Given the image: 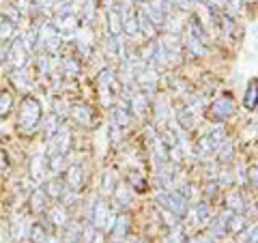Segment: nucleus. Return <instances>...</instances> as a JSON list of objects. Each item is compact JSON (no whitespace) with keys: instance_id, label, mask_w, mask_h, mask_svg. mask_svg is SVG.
<instances>
[{"instance_id":"79ce46f5","label":"nucleus","mask_w":258,"mask_h":243,"mask_svg":"<svg viewBox=\"0 0 258 243\" xmlns=\"http://www.w3.org/2000/svg\"><path fill=\"white\" fill-rule=\"evenodd\" d=\"M62 69H64V74H67L69 78H76L78 76V62L74 58H62Z\"/></svg>"},{"instance_id":"c756f323","label":"nucleus","mask_w":258,"mask_h":243,"mask_svg":"<svg viewBox=\"0 0 258 243\" xmlns=\"http://www.w3.org/2000/svg\"><path fill=\"white\" fill-rule=\"evenodd\" d=\"M157 48H160V41H155V39H150L148 44L142 48V54H140V58L144 60V62H150V60H155V54H157Z\"/></svg>"},{"instance_id":"8fccbe9b","label":"nucleus","mask_w":258,"mask_h":243,"mask_svg":"<svg viewBox=\"0 0 258 243\" xmlns=\"http://www.w3.org/2000/svg\"><path fill=\"white\" fill-rule=\"evenodd\" d=\"M13 4H16V9H18L20 13H24L28 6H30V0H13Z\"/></svg>"},{"instance_id":"a18cd8bd","label":"nucleus","mask_w":258,"mask_h":243,"mask_svg":"<svg viewBox=\"0 0 258 243\" xmlns=\"http://www.w3.org/2000/svg\"><path fill=\"white\" fill-rule=\"evenodd\" d=\"M155 120H157V123L166 120V106H164L162 102H157V104H155Z\"/></svg>"},{"instance_id":"bb28decb","label":"nucleus","mask_w":258,"mask_h":243,"mask_svg":"<svg viewBox=\"0 0 258 243\" xmlns=\"http://www.w3.org/2000/svg\"><path fill=\"white\" fill-rule=\"evenodd\" d=\"M243 198L239 192H228V196H226V209L228 211H232V213H243Z\"/></svg>"},{"instance_id":"a19ab883","label":"nucleus","mask_w":258,"mask_h":243,"mask_svg":"<svg viewBox=\"0 0 258 243\" xmlns=\"http://www.w3.org/2000/svg\"><path fill=\"white\" fill-rule=\"evenodd\" d=\"M20 18H22V13L16 9V4L11 2V4L4 9V20H6V22H11V24H18Z\"/></svg>"},{"instance_id":"58836bf2","label":"nucleus","mask_w":258,"mask_h":243,"mask_svg":"<svg viewBox=\"0 0 258 243\" xmlns=\"http://www.w3.org/2000/svg\"><path fill=\"white\" fill-rule=\"evenodd\" d=\"M13 37H16V24L4 20V22L0 24V41H11Z\"/></svg>"},{"instance_id":"412c9836","label":"nucleus","mask_w":258,"mask_h":243,"mask_svg":"<svg viewBox=\"0 0 258 243\" xmlns=\"http://www.w3.org/2000/svg\"><path fill=\"white\" fill-rule=\"evenodd\" d=\"M46 194H48L50 198L60 200L64 194H67V190H64V183H62V181H58V178H52V181L46 183Z\"/></svg>"},{"instance_id":"7ed1b4c3","label":"nucleus","mask_w":258,"mask_h":243,"mask_svg":"<svg viewBox=\"0 0 258 243\" xmlns=\"http://www.w3.org/2000/svg\"><path fill=\"white\" fill-rule=\"evenodd\" d=\"M114 220H116V216H112L110 206H108L106 200H95V204H92V226L97 228V230H112L114 226Z\"/></svg>"},{"instance_id":"f8f14e48","label":"nucleus","mask_w":258,"mask_h":243,"mask_svg":"<svg viewBox=\"0 0 258 243\" xmlns=\"http://www.w3.org/2000/svg\"><path fill=\"white\" fill-rule=\"evenodd\" d=\"M183 46L188 48V52H192L194 56H204V54H206V46H204V41H202V39H198L196 34H192V32H185V37H183Z\"/></svg>"},{"instance_id":"423d86ee","label":"nucleus","mask_w":258,"mask_h":243,"mask_svg":"<svg viewBox=\"0 0 258 243\" xmlns=\"http://www.w3.org/2000/svg\"><path fill=\"white\" fill-rule=\"evenodd\" d=\"M95 84H97V92H99V97H102V104L106 106H110L112 104V86H114V74L110 69H102L97 74L95 78Z\"/></svg>"},{"instance_id":"de8ad7c7","label":"nucleus","mask_w":258,"mask_h":243,"mask_svg":"<svg viewBox=\"0 0 258 243\" xmlns=\"http://www.w3.org/2000/svg\"><path fill=\"white\" fill-rule=\"evenodd\" d=\"M129 183H132L136 190H140V192H142V188H144V181H142V176L138 172H134L132 176H129Z\"/></svg>"},{"instance_id":"37998d69","label":"nucleus","mask_w":258,"mask_h":243,"mask_svg":"<svg viewBox=\"0 0 258 243\" xmlns=\"http://www.w3.org/2000/svg\"><path fill=\"white\" fill-rule=\"evenodd\" d=\"M37 62H39V74L41 76H48L50 74V54H39V58H37Z\"/></svg>"},{"instance_id":"6e6d98bb","label":"nucleus","mask_w":258,"mask_h":243,"mask_svg":"<svg viewBox=\"0 0 258 243\" xmlns=\"http://www.w3.org/2000/svg\"><path fill=\"white\" fill-rule=\"evenodd\" d=\"M4 58H6V52L2 50V41H0V62H2Z\"/></svg>"},{"instance_id":"49530a36","label":"nucleus","mask_w":258,"mask_h":243,"mask_svg":"<svg viewBox=\"0 0 258 243\" xmlns=\"http://www.w3.org/2000/svg\"><path fill=\"white\" fill-rule=\"evenodd\" d=\"M232 170H222L220 172V183L222 185H232Z\"/></svg>"},{"instance_id":"f03ea898","label":"nucleus","mask_w":258,"mask_h":243,"mask_svg":"<svg viewBox=\"0 0 258 243\" xmlns=\"http://www.w3.org/2000/svg\"><path fill=\"white\" fill-rule=\"evenodd\" d=\"M157 202L162 204L164 211L172 213L176 218H185L188 216V198L181 192H172V190H160L157 192Z\"/></svg>"},{"instance_id":"aec40b11","label":"nucleus","mask_w":258,"mask_h":243,"mask_svg":"<svg viewBox=\"0 0 258 243\" xmlns=\"http://www.w3.org/2000/svg\"><path fill=\"white\" fill-rule=\"evenodd\" d=\"M46 190L43 188H37L30 194V211L32 213H41L43 209H46Z\"/></svg>"},{"instance_id":"13d9d810","label":"nucleus","mask_w":258,"mask_h":243,"mask_svg":"<svg viewBox=\"0 0 258 243\" xmlns=\"http://www.w3.org/2000/svg\"><path fill=\"white\" fill-rule=\"evenodd\" d=\"M48 243H60V241L56 239V237H50V239H48Z\"/></svg>"},{"instance_id":"a211bd4d","label":"nucleus","mask_w":258,"mask_h":243,"mask_svg":"<svg viewBox=\"0 0 258 243\" xmlns=\"http://www.w3.org/2000/svg\"><path fill=\"white\" fill-rule=\"evenodd\" d=\"M228 232H232V234H239L243 232L248 228V218L243 216V213H232L230 220H228Z\"/></svg>"},{"instance_id":"6e6552de","label":"nucleus","mask_w":258,"mask_h":243,"mask_svg":"<svg viewBox=\"0 0 258 243\" xmlns=\"http://www.w3.org/2000/svg\"><path fill=\"white\" fill-rule=\"evenodd\" d=\"M52 24L56 26L60 37H71V34L78 32V18L76 13H69V16H54Z\"/></svg>"},{"instance_id":"0eeeda50","label":"nucleus","mask_w":258,"mask_h":243,"mask_svg":"<svg viewBox=\"0 0 258 243\" xmlns=\"http://www.w3.org/2000/svg\"><path fill=\"white\" fill-rule=\"evenodd\" d=\"M118 13H120V20H123V32H127L129 37H138V34H140L138 13L132 11V2L118 6Z\"/></svg>"},{"instance_id":"603ef678","label":"nucleus","mask_w":258,"mask_h":243,"mask_svg":"<svg viewBox=\"0 0 258 243\" xmlns=\"http://www.w3.org/2000/svg\"><path fill=\"white\" fill-rule=\"evenodd\" d=\"M6 168H9V160H6V155H4L2 148H0V172H4Z\"/></svg>"},{"instance_id":"c03bdc74","label":"nucleus","mask_w":258,"mask_h":243,"mask_svg":"<svg viewBox=\"0 0 258 243\" xmlns=\"http://www.w3.org/2000/svg\"><path fill=\"white\" fill-rule=\"evenodd\" d=\"M248 183L254 190H258V166H250L248 168Z\"/></svg>"},{"instance_id":"6ab92c4d","label":"nucleus","mask_w":258,"mask_h":243,"mask_svg":"<svg viewBox=\"0 0 258 243\" xmlns=\"http://www.w3.org/2000/svg\"><path fill=\"white\" fill-rule=\"evenodd\" d=\"M258 106V84L252 80L250 86L246 88V97H243V108L246 110H254Z\"/></svg>"},{"instance_id":"9d476101","label":"nucleus","mask_w":258,"mask_h":243,"mask_svg":"<svg viewBox=\"0 0 258 243\" xmlns=\"http://www.w3.org/2000/svg\"><path fill=\"white\" fill-rule=\"evenodd\" d=\"M110 234H112V239L116 241V243H118V241H123L127 234H129V216H127V213H118V216H116Z\"/></svg>"},{"instance_id":"864d4df0","label":"nucleus","mask_w":258,"mask_h":243,"mask_svg":"<svg viewBox=\"0 0 258 243\" xmlns=\"http://www.w3.org/2000/svg\"><path fill=\"white\" fill-rule=\"evenodd\" d=\"M218 188H220V183H206V196H213V194H218Z\"/></svg>"},{"instance_id":"ddd939ff","label":"nucleus","mask_w":258,"mask_h":243,"mask_svg":"<svg viewBox=\"0 0 258 243\" xmlns=\"http://www.w3.org/2000/svg\"><path fill=\"white\" fill-rule=\"evenodd\" d=\"M129 108H132V112L136 114V116L142 118L146 114V108H148V95L146 92H136V95L132 97V102H129Z\"/></svg>"},{"instance_id":"09e8293b","label":"nucleus","mask_w":258,"mask_h":243,"mask_svg":"<svg viewBox=\"0 0 258 243\" xmlns=\"http://www.w3.org/2000/svg\"><path fill=\"white\" fill-rule=\"evenodd\" d=\"M120 140V127H116V125H110V142L112 144H116V142Z\"/></svg>"},{"instance_id":"e433bc0d","label":"nucleus","mask_w":258,"mask_h":243,"mask_svg":"<svg viewBox=\"0 0 258 243\" xmlns=\"http://www.w3.org/2000/svg\"><path fill=\"white\" fill-rule=\"evenodd\" d=\"M43 127H46L48 140H52V138H54V134L58 132V127H60V120L56 118V116H48V120H43Z\"/></svg>"},{"instance_id":"4468645a","label":"nucleus","mask_w":258,"mask_h":243,"mask_svg":"<svg viewBox=\"0 0 258 243\" xmlns=\"http://www.w3.org/2000/svg\"><path fill=\"white\" fill-rule=\"evenodd\" d=\"M138 26H140V32L144 34L148 39H155L157 37V26L153 24V20H150L144 11H138Z\"/></svg>"},{"instance_id":"9b49d317","label":"nucleus","mask_w":258,"mask_h":243,"mask_svg":"<svg viewBox=\"0 0 258 243\" xmlns=\"http://www.w3.org/2000/svg\"><path fill=\"white\" fill-rule=\"evenodd\" d=\"M108 56L114 60L125 58V46H123L120 34H110V37H108Z\"/></svg>"},{"instance_id":"cd10ccee","label":"nucleus","mask_w":258,"mask_h":243,"mask_svg":"<svg viewBox=\"0 0 258 243\" xmlns=\"http://www.w3.org/2000/svg\"><path fill=\"white\" fill-rule=\"evenodd\" d=\"M13 108V95L9 90H0V118H6Z\"/></svg>"},{"instance_id":"b1692460","label":"nucleus","mask_w":258,"mask_h":243,"mask_svg":"<svg viewBox=\"0 0 258 243\" xmlns=\"http://www.w3.org/2000/svg\"><path fill=\"white\" fill-rule=\"evenodd\" d=\"M50 220H52V224L58 226V228L67 226V220H69L67 209H64L62 204H60V206H52V209H50Z\"/></svg>"},{"instance_id":"a878e982","label":"nucleus","mask_w":258,"mask_h":243,"mask_svg":"<svg viewBox=\"0 0 258 243\" xmlns=\"http://www.w3.org/2000/svg\"><path fill=\"white\" fill-rule=\"evenodd\" d=\"M82 166H71L69 170H67V185L71 190H80V185H82Z\"/></svg>"},{"instance_id":"f257e3e1","label":"nucleus","mask_w":258,"mask_h":243,"mask_svg":"<svg viewBox=\"0 0 258 243\" xmlns=\"http://www.w3.org/2000/svg\"><path fill=\"white\" fill-rule=\"evenodd\" d=\"M39 123H41V104L34 97L26 95L24 102H22V108H20V116H18L20 130L30 134V132L37 130Z\"/></svg>"},{"instance_id":"20e7f679","label":"nucleus","mask_w":258,"mask_h":243,"mask_svg":"<svg viewBox=\"0 0 258 243\" xmlns=\"http://www.w3.org/2000/svg\"><path fill=\"white\" fill-rule=\"evenodd\" d=\"M232 114H234V99L230 95H222L209 106V118L213 123H222Z\"/></svg>"},{"instance_id":"4c0bfd02","label":"nucleus","mask_w":258,"mask_h":243,"mask_svg":"<svg viewBox=\"0 0 258 243\" xmlns=\"http://www.w3.org/2000/svg\"><path fill=\"white\" fill-rule=\"evenodd\" d=\"M222 151H220V164H230L232 162V153H234V146H232V142H224V144L220 146Z\"/></svg>"},{"instance_id":"72a5a7b5","label":"nucleus","mask_w":258,"mask_h":243,"mask_svg":"<svg viewBox=\"0 0 258 243\" xmlns=\"http://www.w3.org/2000/svg\"><path fill=\"white\" fill-rule=\"evenodd\" d=\"M28 239H30L32 243H48V232L46 230H43V226L41 224H32V228H30V237H28Z\"/></svg>"},{"instance_id":"7c9ffc66","label":"nucleus","mask_w":258,"mask_h":243,"mask_svg":"<svg viewBox=\"0 0 258 243\" xmlns=\"http://www.w3.org/2000/svg\"><path fill=\"white\" fill-rule=\"evenodd\" d=\"M9 78H11V82L16 84V86H18L22 92H26V90H28V80H26L24 69H16V71H13V74H11Z\"/></svg>"},{"instance_id":"39448f33","label":"nucleus","mask_w":258,"mask_h":243,"mask_svg":"<svg viewBox=\"0 0 258 243\" xmlns=\"http://www.w3.org/2000/svg\"><path fill=\"white\" fill-rule=\"evenodd\" d=\"M28 52H30V50L26 48L24 39H22V37H13L11 39V46H9V52H6L9 65L13 69H24L26 62H28Z\"/></svg>"},{"instance_id":"f3484780","label":"nucleus","mask_w":258,"mask_h":243,"mask_svg":"<svg viewBox=\"0 0 258 243\" xmlns=\"http://www.w3.org/2000/svg\"><path fill=\"white\" fill-rule=\"evenodd\" d=\"M11 237L16 239V241H24L26 237H30V228H28L24 218H18L11 224Z\"/></svg>"},{"instance_id":"dca6fc26","label":"nucleus","mask_w":258,"mask_h":243,"mask_svg":"<svg viewBox=\"0 0 258 243\" xmlns=\"http://www.w3.org/2000/svg\"><path fill=\"white\" fill-rule=\"evenodd\" d=\"M112 123L120 127V130H127L129 123H132V116H129V108H123V106H114L112 108Z\"/></svg>"},{"instance_id":"f704fd0d","label":"nucleus","mask_w":258,"mask_h":243,"mask_svg":"<svg viewBox=\"0 0 258 243\" xmlns=\"http://www.w3.org/2000/svg\"><path fill=\"white\" fill-rule=\"evenodd\" d=\"M102 190L106 192V194H112V192L116 190V176H114V172H112V170H106V172H104Z\"/></svg>"},{"instance_id":"ea45409f","label":"nucleus","mask_w":258,"mask_h":243,"mask_svg":"<svg viewBox=\"0 0 258 243\" xmlns=\"http://www.w3.org/2000/svg\"><path fill=\"white\" fill-rule=\"evenodd\" d=\"M114 198H116L123 206H129V202H132V194H129V188H125V185H118V188L114 190Z\"/></svg>"},{"instance_id":"c9c22d12","label":"nucleus","mask_w":258,"mask_h":243,"mask_svg":"<svg viewBox=\"0 0 258 243\" xmlns=\"http://www.w3.org/2000/svg\"><path fill=\"white\" fill-rule=\"evenodd\" d=\"M164 243H188V237H185V232H183L181 226H174L170 230L168 237L164 239Z\"/></svg>"},{"instance_id":"1a4fd4ad","label":"nucleus","mask_w":258,"mask_h":243,"mask_svg":"<svg viewBox=\"0 0 258 243\" xmlns=\"http://www.w3.org/2000/svg\"><path fill=\"white\" fill-rule=\"evenodd\" d=\"M46 170H48V155H43V153L32 155V160H30V178L34 183H43Z\"/></svg>"},{"instance_id":"bf43d9fd","label":"nucleus","mask_w":258,"mask_h":243,"mask_svg":"<svg viewBox=\"0 0 258 243\" xmlns=\"http://www.w3.org/2000/svg\"><path fill=\"white\" fill-rule=\"evenodd\" d=\"M129 2H142L144 4V2H148V0H129Z\"/></svg>"},{"instance_id":"473e14b6","label":"nucleus","mask_w":258,"mask_h":243,"mask_svg":"<svg viewBox=\"0 0 258 243\" xmlns=\"http://www.w3.org/2000/svg\"><path fill=\"white\" fill-rule=\"evenodd\" d=\"M178 125H181L183 130H194V112H190L185 106L178 110Z\"/></svg>"},{"instance_id":"393cba45","label":"nucleus","mask_w":258,"mask_h":243,"mask_svg":"<svg viewBox=\"0 0 258 243\" xmlns=\"http://www.w3.org/2000/svg\"><path fill=\"white\" fill-rule=\"evenodd\" d=\"M224 136H226V132H224V127H222V123H218V127H215V130H211L209 134H206V138H209L213 151H220V146L226 142Z\"/></svg>"},{"instance_id":"5fc2aeb1","label":"nucleus","mask_w":258,"mask_h":243,"mask_svg":"<svg viewBox=\"0 0 258 243\" xmlns=\"http://www.w3.org/2000/svg\"><path fill=\"white\" fill-rule=\"evenodd\" d=\"M86 20H92V0H86Z\"/></svg>"},{"instance_id":"4be33fe9","label":"nucleus","mask_w":258,"mask_h":243,"mask_svg":"<svg viewBox=\"0 0 258 243\" xmlns=\"http://www.w3.org/2000/svg\"><path fill=\"white\" fill-rule=\"evenodd\" d=\"M194 218H196V224L200 226H206L211 220V209L206 202H198L196 206H194Z\"/></svg>"},{"instance_id":"3c124183","label":"nucleus","mask_w":258,"mask_h":243,"mask_svg":"<svg viewBox=\"0 0 258 243\" xmlns=\"http://www.w3.org/2000/svg\"><path fill=\"white\" fill-rule=\"evenodd\" d=\"M174 6H178V9H183V11H188L190 6H192V0H170Z\"/></svg>"},{"instance_id":"2eb2a0df","label":"nucleus","mask_w":258,"mask_h":243,"mask_svg":"<svg viewBox=\"0 0 258 243\" xmlns=\"http://www.w3.org/2000/svg\"><path fill=\"white\" fill-rule=\"evenodd\" d=\"M71 116H74L80 125H92V110L88 108V106H84V104H78L71 108Z\"/></svg>"},{"instance_id":"c85d7f7f","label":"nucleus","mask_w":258,"mask_h":243,"mask_svg":"<svg viewBox=\"0 0 258 243\" xmlns=\"http://www.w3.org/2000/svg\"><path fill=\"white\" fill-rule=\"evenodd\" d=\"M97 237V228L92 226V222H86V224L80 226V241L82 243H95Z\"/></svg>"},{"instance_id":"5701e85b","label":"nucleus","mask_w":258,"mask_h":243,"mask_svg":"<svg viewBox=\"0 0 258 243\" xmlns=\"http://www.w3.org/2000/svg\"><path fill=\"white\" fill-rule=\"evenodd\" d=\"M108 28H110V34H123V20H120L118 9L108 13Z\"/></svg>"},{"instance_id":"4d7b16f0","label":"nucleus","mask_w":258,"mask_h":243,"mask_svg":"<svg viewBox=\"0 0 258 243\" xmlns=\"http://www.w3.org/2000/svg\"><path fill=\"white\" fill-rule=\"evenodd\" d=\"M228 2H230V6H232V11H236V9H239V0H228Z\"/></svg>"},{"instance_id":"2f4dec72","label":"nucleus","mask_w":258,"mask_h":243,"mask_svg":"<svg viewBox=\"0 0 258 243\" xmlns=\"http://www.w3.org/2000/svg\"><path fill=\"white\" fill-rule=\"evenodd\" d=\"M160 140L164 142V146H166L168 151H170V148H174V146L181 144V140L176 138V134H174V132H170V130H164V132L160 134Z\"/></svg>"}]
</instances>
